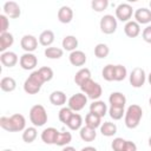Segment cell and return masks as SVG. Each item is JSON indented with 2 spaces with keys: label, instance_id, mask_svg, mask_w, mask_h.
<instances>
[{
  "label": "cell",
  "instance_id": "cell-44",
  "mask_svg": "<svg viewBox=\"0 0 151 151\" xmlns=\"http://www.w3.org/2000/svg\"><path fill=\"white\" fill-rule=\"evenodd\" d=\"M123 151H137V145L132 140H126Z\"/></svg>",
  "mask_w": 151,
  "mask_h": 151
},
{
  "label": "cell",
  "instance_id": "cell-3",
  "mask_svg": "<svg viewBox=\"0 0 151 151\" xmlns=\"http://www.w3.org/2000/svg\"><path fill=\"white\" fill-rule=\"evenodd\" d=\"M44 83L45 81L40 76L39 71H33L24 83V91L28 94H37L41 90Z\"/></svg>",
  "mask_w": 151,
  "mask_h": 151
},
{
  "label": "cell",
  "instance_id": "cell-5",
  "mask_svg": "<svg viewBox=\"0 0 151 151\" xmlns=\"http://www.w3.org/2000/svg\"><path fill=\"white\" fill-rule=\"evenodd\" d=\"M80 90H81V92H83L87 98L92 99L93 101H94V100H98V99L100 98V96L103 94V88H101V86H100L97 81H94V80H92V79H90V80H87L85 84H83V85L80 86Z\"/></svg>",
  "mask_w": 151,
  "mask_h": 151
},
{
  "label": "cell",
  "instance_id": "cell-16",
  "mask_svg": "<svg viewBox=\"0 0 151 151\" xmlns=\"http://www.w3.org/2000/svg\"><path fill=\"white\" fill-rule=\"evenodd\" d=\"M68 60L71 63V65L73 66H84L87 58H86V54L85 52L83 51H79V50H76L73 52L70 53L68 55Z\"/></svg>",
  "mask_w": 151,
  "mask_h": 151
},
{
  "label": "cell",
  "instance_id": "cell-24",
  "mask_svg": "<svg viewBox=\"0 0 151 151\" xmlns=\"http://www.w3.org/2000/svg\"><path fill=\"white\" fill-rule=\"evenodd\" d=\"M66 100L68 99L66 98V94L63 91H53L50 94V101L54 106H63L64 104H66Z\"/></svg>",
  "mask_w": 151,
  "mask_h": 151
},
{
  "label": "cell",
  "instance_id": "cell-39",
  "mask_svg": "<svg viewBox=\"0 0 151 151\" xmlns=\"http://www.w3.org/2000/svg\"><path fill=\"white\" fill-rule=\"evenodd\" d=\"M38 71H39V73H40V76L42 77V79H44V81H45V83L51 81V80H52V78H53V76H54L53 70H52L51 67H48V66L40 67Z\"/></svg>",
  "mask_w": 151,
  "mask_h": 151
},
{
  "label": "cell",
  "instance_id": "cell-9",
  "mask_svg": "<svg viewBox=\"0 0 151 151\" xmlns=\"http://www.w3.org/2000/svg\"><path fill=\"white\" fill-rule=\"evenodd\" d=\"M132 13H133V9L130 4L123 2L116 7V19H118L120 21H124V22L130 21Z\"/></svg>",
  "mask_w": 151,
  "mask_h": 151
},
{
  "label": "cell",
  "instance_id": "cell-6",
  "mask_svg": "<svg viewBox=\"0 0 151 151\" xmlns=\"http://www.w3.org/2000/svg\"><path fill=\"white\" fill-rule=\"evenodd\" d=\"M100 31L104 34H113L117 31V19L111 14H105L99 22Z\"/></svg>",
  "mask_w": 151,
  "mask_h": 151
},
{
  "label": "cell",
  "instance_id": "cell-31",
  "mask_svg": "<svg viewBox=\"0 0 151 151\" xmlns=\"http://www.w3.org/2000/svg\"><path fill=\"white\" fill-rule=\"evenodd\" d=\"M38 136V131H37V127L35 126H29V127H26L24 131H22V140L27 144H31L35 140Z\"/></svg>",
  "mask_w": 151,
  "mask_h": 151
},
{
  "label": "cell",
  "instance_id": "cell-28",
  "mask_svg": "<svg viewBox=\"0 0 151 151\" xmlns=\"http://www.w3.org/2000/svg\"><path fill=\"white\" fill-rule=\"evenodd\" d=\"M100 133L105 137H112L117 133V125L111 122H104L100 125Z\"/></svg>",
  "mask_w": 151,
  "mask_h": 151
},
{
  "label": "cell",
  "instance_id": "cell-22",
  "mask_svg": "<svg viewBox=\"0 0 151 151\" xmlns=\"http://www.w3.org/2000/svg\"><path fill=\"white\" fill-rule=\"evenodd\" d=\"M90 79H91V71H90L87 67L80 68V70L76 73V76H74V83H76V85H78L79 87H80L83 84H85L87 80H90Z\"/></svg>",
  "mask_w": 151,
  "mask_h": 151
},
{
  "label": "cell",
  "instance_id": "cell-43",
  "mask_svg": "<svg viewBox=\"0 0 151 151\" xmlns=\"http://www.w3.org/2000/svg\"><path fill=\"white\" fill-rule=\"evenodd\" d=\"M142 38H143V40H144L145 42L151 44V25H147V26L143 29V32H142Z\"/></svg>",
  "mask_w": 151,
  "mask_h": 151
},
{
  "label": "cell",
  "instance_id": "cell-25",
  "mask_svg": "<svg viewBox=\"0 0 151 151\" xmlns=\"http://www.w3.org/2000/svg\"><path fill=\"white\" fill-rule=\"evenodd\" d=\"M61 45H63V48L65 51L73 52L78 47V39L74 35H66V37H64V39L61 41Z\"/></svg>",
  "mask_w": 151,
  "mask_h": 151
},
{
  "label": "cell",
  "instance_id": "cell-7",
  "mask_svg": "<svg viewBox=\"0 0 151 151\" xmlns=\"http://www.w3.org/2000/svg\"><path fill=\"white\" fill-rule=\"evenodd\" d=\"M129 81L131 84L132 87L134 88H139L142 87L145 81H146V74H145V71L142 68V67H134L130 76H129Z\"/></svg>",
  "mask_w": 151,
  "mask_h": 151
},
{
  "label": "cell",
  "instance_id": "cell-32",
  "mask_svg": "<svg viewBox=\"0 0 151 151\" xmlns=\"http://www.w3.org/2000/svg\"><path fill=\"white\" fill-rule=\"evenodd\" d=\"M44 54L46 58L48 59H60L64 54V50L60 48V47H53V46H50V47H46L45 51H44Z\"/></svg>",
  "mask_w": 151,
  "mask_h": 151
},
{
  "label": "cell",
  "instance_id": "cell-29",
  "mask_svg": "<svg viewBox=\"0 0 151 151\" xmlns=\"http://www.w3.org/2000/svg\"><path fill=\"white\" fill-rule=\"evenodd\" d=\"M80 132H79V136H80V138L84 140V142H93L94 139H96V137H97V132H96V130L94 129H91V127H88V126H83L80 130H79Z\"/></svg>",
  "mask_w": 151,
  "mask_h": 151
},
{
  "label": "cell",
  "instance_id": "cell-13",
  "mask_svg": "<svg viewBox=\"0 0 151 151\" xmlns=\"http://www.w3.org/2000/svg\"><path fill=\"white\" fill-rule=\"evenodd\" d=\"M133 17H134V21H137L139 25L140 24L146 25V24L151 22V9H149L146 7H140L134 11Z\"/></svg>",
  "mask_w": 151,
  "mask_h": 151
},
{
  "label": "cell",
  "instance_id": "cell-45",
  "mask_svg": "<svg viewBox=\"0 0 151 151\" xmlns=\"http://www.w3.org/2000/svg\"><path fill=\"white\" fill-rule=\"evenodd\" d=\"M61 151H77V150H76V147H73V146H70V145H67V146H64Z\"/></svg>",
  "mask_w": 151,
  "mask_h": 151
},
{
  "label": "cell",
  "instance_id": "cell-50",
  "mask_svg": "<svg viewBox=\"0 0 151 151\" xmlns=\"http://www.w3.org/2000/svg\"><path fill=\"white\" fill-rule=\"evenodd\" d=\"M149 105H150V107H151V97H150V99H149Z\"/></svg>",
  "mask_w": 151,
  "mask_h": 151
},
{
  "label": "cell",
  "instance_id": "cell-49",
  "mask_svg": "<svg viewBox=\"0 0 151 151\" xmlns=\"http://www.w3.org/2000/svg\"><path fill=\"white\" fill-rule=\"evenodd\" d=\"M2 151H13V150H11V149H5V150H2Z\"/></svg>",
  "mask_w": 151,
  "mask_h": 151
},
{
  "label": "cell",
  "instance_id": "cell-36",
  "mask_svg": "<svg viewBox=\"0 0 151 151\" xmlns=\"http://www.w3.org/2000/svg\"><path fill=\"white\" fill-rule=\"evenodd\" d=\"M127 77V70L125 66L118 64L114 65V81H122Z\"/></svg>",
  "mask_w": 151,
  "mask_h": 151
},
{
  "label": "cell",
  "instance_id": "cell-30",
  "mask_svg": "<svg viewBox=\"0 0 151 151\" xmlns=\"http://www.w3.org/2000/svg\"><path fill=\"white\" fill-rule=\"evenodd\" d=\"M83 117L79 114V113H73L71 119L68 120V123L66 124V126L72 130V131H77V130H80L83 126Z\"/></svg>",
  "mask_w": 151,
  "mask_h": 151
},
{
  "label": "cell",
  "instance_id": "cell-41",
  "mask_svg": "<svg viewBox=\"0 0 151 151\" xmlns=\"http://www.w3.org/2000/svg\"><path fill=\"white\" fill-rule=\"evenodd\" d=\"M125 139L120 138V137H117L112 140L111 143V147L113 151H123L124 150V145H125Z\"/></svg>",
  "mask_w": 151,
  "mask_h": 151
},
{
  "label": "cell",
  "instance_id": "cell-27",
  "mask_svg": "<svg viewBox=\"0 0 151 151\" xmlns=\"http://www.w3.org/2000/svg\"><path fill=\"white\" fill-rule=\"evenodd\" d=\"M85 125L96 130L97 127H100V125H101V117L97 116L96 113L88 112L85 117Z\"/></svg>",
  "mask_w": 151,
  "mask_h": 151
},
{
  "label": "cell",
  "instance_id": "cell-38",
  "mask_svg": "<svg viewBox=\"0 0 151 151\" xmlns=\"http://www.w3.org/2000/svg\"><path fill=\"white\" fill-rule=\"evenodd\" d=\"M74 112L67 106V107H61L60 109V111H59V113H58V117H59V120L63 123V124H67L68 123V120L71 119V117H72V114H73Z\"/></svg>",
  "mask_w": 151,
  "mask_h": 151
},
{
  "label": "cell",
  "instance_id": "cell-14",
  "mask_svg": "<svg viewBox=\"0 0 151 151\" xmlns=\"http://www.w3.org/2000/svg\"><path fill=\"white\" fill-rule=\"evenodd\" d=\"M0 61L5 67H13V66H15L18 64L19 58H18L15 52L6 51V52L0 54Z\"/></svg>",
  "mask_w": 151,
  "mask_h": 151
},
{
  "label": "cell",
  "instance_id": "cell-1",
  "mask_svg": "<svg viewBox=\"0 0 151 151\" xmlns=\"http://www.w3.org/2000/svg\"><path fill=\"white\" fill-rule=\"evenodd\" d=\"M0 126L8 132H21L26 129V119L20 113H14L9 117L0 118Z\"/></svg>",
  "mask_w": 151,
  "mask_h": 151
},
{
  "label": "cell",
  "instance_id": "cell-17",
  "mask_svg": "<svg viewBox=\"0 0 151 151\" xmlns=\"http://www.w3.org/2000/svg\"><path fill=\"white\" fill-rule=\"evenodd\" d=\"M57 17L61 24H70L73 19V9L70 6H61L58 9Z\"/></svg>",
  "mask_w": 151,
  "mask_h": 151
},
{
  "label": "cell",
  "instance_id": "cell-47",
  "mask_svg": "<svg viewBox=\"0 0 151 151\" xmlns=\"http://www.w3.org/2000/svg\"><path fill=\"white\" fill-rule=\"evenodd\" d=\"M147 81H149V84L151 85V72H150L149 76H147Z\"/></svg>",
  "mask_w": 151,
  "mask_h": 151
},
{
  "label": "cell",
  "instance_id": "cell-42",
  "mask_svg": "<svg viewBox=\"0 0 151 151\" xmlns=\"http://www.w3.org/2000/svg\"><path fill=\"white\" fill-rule=\"evenodd\" d=\"M8 27H9L8 18H7L5 14H0V34L8 32V31H7Z\"/></svg>",
  "mask_w": 151,
  "mask_h": 151
},
{
  "label": "cell",
  "instance_id": "cell-10",
  "mask_svg": "<svg viewBox=\"0 0 151 151\" xmlns=\"http://www.w3.org/2000/svg\"><path fill=\"white\" fill-rule=\"evenodd\" d=\"M19 64L21 66L22 70H26V71H31L33 68H35V66L38 65V58L35 54L33 53H27L25 52L20 59H19Z\"/></svg>",
  "mask_w": 151,
  "mask_h": 151
},
{
  "label": "cell",
  "instance_id": "cell-8",
  "mask_svg": "<svg viewBox=\"0 0 151 151\" xmlns=\"http://www.w3.org/2000/svg\"><path fill=\"white\" fill-rule=\"evenodd\" d=\"M86 104H87V97L83 92H79V93H76V94L71 96L67 100V105L73 112L81 111L85 107Z\"/></svg>",
  "mask_w": 151,
  "mask_h": 151
},
{
  "label": "cell",
  "instance_id": "cell-37",
  "mask_svg": "<svg viewBox=\"0 0 151 151\" xmlns=\"http://www.w3.org/2000/svg\"><path fill=\"white\" fill-rule=\"evenodd\" d=\"M101 76L106 81H113L114 80V65L107 64L106 66H104L101 71Z\"/></svg>",
  "mask_w": 151,
  "mask_h": 151
},
{
  "label": "cell",
  "instance_id": "cell-48",
  "mask_svg": "<svg viewBox=\"0 0 151 151\" xmlns=\"http://www.w3.org/2000/svg\"><path fill=\"white\" fill-rule=\"evenodd\" d=\"M149 146L151 147V136H150V138H149Z\"/></svg>",
  "mask_w": 151,
  "mask_h": 151
},
{
  "label": "cell",
  "instance_id": "cell-33",
  "mask_svg": "<svg viewBox=\"0 0 151 151\" xmlns=\"http://www.w3.org/2000/svg\"><path fill=\"white\" fill-rule=\"evenodd\" d=\"M110 53V48L104 42H99L94 47V55L98 58V59H105Z\"/></svg>",
  "mask_w": 151,
  "mask_h": 151
},
{
  "label": "cell",
  "instance_id": "cell-11",
  "mask_svg": "<svg viewBox=\"0 0 151 151\" xmlns=\"http://www.w3.org/2000/svg\"><path fill=\"white\" fill-rule=\"evenodd\" d=\"M21 48L27 53H33L38 47V39L32 34H25L20 40Z\"/></svg>",
  "mask_w": 151,
  "mask_h": 151
},
{
  "label": "cell",
  "instance_id": "cell-18",
  "mask_svg": "<svg viewBox=\"0 0 151 151\" xmlns=\"http://www.w3.org/2000/svg\"><path fill=\"white\" fill-rule=\"evenodd\" d=\"M124 32L129 38H136L140 34V25L134 20H130L125 24Z\"/></svg>",
  "mask_w": 151,
  "mask_h": 151
},
{
  "label": "cell",
  "instance_id": "cell-26",
  "mask_svg": "<svg viewBox=\"0 0 151 151\" xmlns=\"http://www.w3.org/2000/svg\"><path fill=\"white\" fill-rule=\"evenodd\" d=\"M0 88L4 92H13L17 88V81L12 77H4L0 80Z\"/></svg>",
  "mask_w": 151,
  "mask_h": 151
},
{
  "label": "cell",
  "instance_id": "cell-46",
  "mask_svg": "<svg viewBox=\"0 0 151 151\" xmlns=\"http://www.w3.org/2000/svg\"><path fill=\"white\" fill-rule=\"evenodd\" d=\"M80 151H97V149L93 147V146H85V147H83Z\"/></svg>",
  "mask_w": 151,
  "mask_h": 151
},
{
  "label": "cell",
  "instance_id": "cell-21",
  "mask_svg": "<svg viewBox=\"0 0 151 151\" xmlns=\"http://www.w3.org/2000/svg\"><path fill=\"white\" fill-rule=\"evenodd\" d=\"M13 44H14V37L12 33L6 32V33L0 34V52L1 53L6 52Z\"/></svg>",
  "mask_w": 151,
  "mask_h": 151
},
{
  "label": "cell",
  "instance_id": "cell-51",
  "mask_svg": "<svg viewBox=\"0 0 151 151\" xmlns=\"http://www.w3.org/2000/svg\"><path fill=\"white\" fill-rule=\"evenodd\" d=\"M149 5H150V8H151V1H150V4H149Z\"/></svg>",
  "mask_w": 151,
  "mask_h": 151
},
{
  "label": "cell",
  "instance_id": "cell-4",
  "mask_svg": "<svg viewBox=\"0 0 151 151\" xmlns=\"http://www.w3.org/2000/svg\"><path fill=\"white\" fill-rule=\"evenodd\" d=\"M29 120L33 124V126H35V127L44 126L47 123L46 109L40 104L33 105L31 107V110H29Z\"/></svg>",
  "mask_w": 151,
  "mask_h": 151
},
{
  "label": "cell",
  "instance_id": "cell-19",
  "mask_svg": "<svg viewBox=\"0 0 151 151\" xmlns=\"http://www.w3.org/2000/svg\"><path fill=\"white\" fill-rule=\"evenodd\" d=\"M90 112L92 113H96L97 116L99 117H104L107 112H109V109H107V105L105 104V101L103 100H94L91 105H90Z\"/></svg>",
  "mask_w": 151,
  "mask_h": 151
},
{
  "label": "cell",
  "instance_id": "cell-40",
  "mask_svg": "<svg viewBox=\"0 0 151 151\" xmlns=\"http://www.w3.org/2000/svg\"><path fill=\"white\" fill-rule=\"evenodd\" d=\"M107 6H109L107 0H92L91 2V7L96 12H103L107 8Z\"/></svg>",
  "mask_w": 151,
  "mask_h": 151
},
{
  "label": "cell",
  "instance_id": "cell-15",
  "mask_svg": "<svg viewBox=\"0 0 151 151\" xmlns=\"http://www.w3.org/2000/svg\"><path fill=\"white\" fill-rule=\"evenodd\" d=\"M58 133H59V131L55 127H47V129L42 130L40 137H41V140L45 144L52 145V144H55V139H57Z\"/></svg>",
  "mask_w": 151,
  "mask_h": 151
},
{
  "label": "cell",
  "instance_id": "cell-23",
  "mask_svg": "<svg viewBox=\"0 0 151 151\" xmlns=\"http://www.w3.org/2000/svg\"><path fill=\"white\" fill-rule=\"evenodd\" d=\"M54 38H55V37H54L53 31H51V29H45V31H42V32L40 33L38 40H39V44H40V45H42V46H45V47H50V46L53 44Z\"/></svg>",
  "mask_w": 151,
  "mask_h": 151
},
{
  "label": "cell",
  "instance_id": "cell-34",
  "mask_svg": "<svg viewBox=\"0 0 151 151\" xmlns=\"http://www.w3.org/2000/svg\"><path fill=\"white\" fill-rule=\"evenodd\" d=\"M72 140V134L71 132H59L58 136H57V139H55V144L54 145H58V146H67Z\"/></svg>",
  "mask_w": 151,
  "mask_h": 151
},
{
  "label": "cell",
  "instance_id": "cell-12",
  "mask_svg": "<svg viewBox=\"0 0 151 151\" xmlns=\"http://www.w3.org/2000/svg\"><path fill=\"white\" fill-rule=\"evenodd\" d=\"M4 14L7 18H11V19L19 18L20 14H21V9H20L19 4L15 2V1H7V2H5V5H4Z\"/></svg>",
  "mask_w": 151,
  "mask_h": 151
},
{
  "label": "cell",
  "instance_id": "cell-20",
  "mask_svg": "<svg viewBox=\"0 0 151 151\" xmlns=\"http://www.w3.org/2000/svg\"><path fill=\"white\" fill-rule=\"evenodd\" d=\"M110 106H117V107H125L126 104V97L122 92H112L109 97Z\"/></svg>",
  "mask_w": 151,
  "mask_h": 151
},
{
  "label": "cell",
  "instance_id": "cell-2",
  "mask_svg": "<svg viewBox=\"0 0 151 151\" xmlns=\"http://www.w3.org/2000/svg\"><path fill=\"white\" fill-rule=\"evenodd\" d=\"M143 118V110L139 105L132 104L127 107L124 116V122L126 127L129 129H136L140 124V120Z\"/></svg>",
  "mask_w": 151,
  "mask_h": 151
},
{
  "label": "cell",
  "instance_id": "cell-35",
  "mask_svg": "<svg viewBox=\"0 0 151 151\" xmlns=\"http://www.w3.org/2000/svg\"><path fill=\"white\" fill-rule=\"evenodd\" d=\"M107 113L113 120H119L125 116V109L124 107H117V106H110Z\"/></svg>",
  "mask_w": 151,
  "mask_h": 151
}]
</instances>
